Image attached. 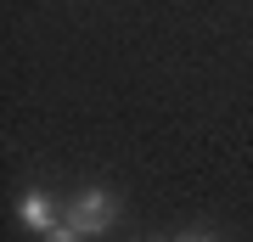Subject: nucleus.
<instances>
[{"label": "nucleus", "instance_id": "f257e3e1", "mask_svg": "<svg viewBox=\"0 0 253 242\" xmlns=\"http://www.w3.org/2000/svg\"><path fill=\"white\" fill-rule=\"evenodd\" d=\"M62 220L79 237H96V231H107V225L118 220V197H113V192H79V197H68Z\"/></svg>", "mask_w": 253, "mask_h": 242}, {"label": "nucleus", "instance_id": "f03ea898", "mask_svg": "<svg viewBox=\"0 0 253 242\" xmlns=\"http://www.w3.org/2000/svg\"><path fill=\"white\" fill-rule=\"evenodd\" d=\"M17 214H23L28 231H56V225H62V214H56V197H51V192H40V186H28V192H23Z\"/></svg>", "mask_w": 253, "mask_h": 242}, {"label": "nucleus", "instance_id": "7ed1b4c3", "mask_svg": "<svg viewBox=\"0 0 253 242\" xmlns=\"http://www.w3.org/2000/svg\"><path fill=\"white\" fill-rule=\"evenodd\" d=\"M45 242H79V231H73V225L62 220V225H56V231H45Z\"/></svg>", "mask_w": 253, "mask_h": 242}, {"label": "nucleus", "instance_id": "20e7f679", "mask_svg": "<svg viewBox=\"0 0 253 242\" xmlns=\"http://www.w3.org/2000/svg\"><path fill=\"white\" fill-rule=\"evenodd\" d=\"M180 242H214V237H180Z\"/></svg>", "mask_w": 253, "mask_h": 242}]
</instances>
